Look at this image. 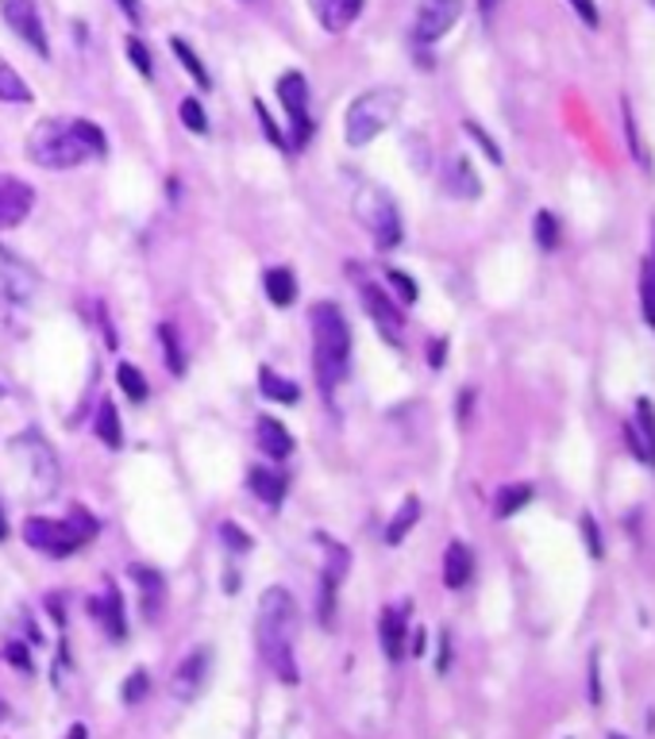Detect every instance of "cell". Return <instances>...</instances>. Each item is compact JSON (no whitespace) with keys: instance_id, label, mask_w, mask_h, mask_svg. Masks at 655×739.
Instances as JSON below:
<instances>
[{"instance_id":"b9f144b4","label":"cell","mask_w":655,"mask_h":739,"mask_svg":"<svg viewBox=\"0 0 655 739\" xmlns=\"http://www.w3.org/2000/svg\"><path fill=\"white\" fill-rule=\"evenodd\" d=\"M385 277L393 282V289H397V297H402L405 305H413L420 297V289H417V282H413L405 270H385Z\"/></svg>"},{"instance_id":"7a4b0ae2","label":"cell","mask_w":655,"mask_h":739,"mask_svg":"<svg viewBox=\"0 0 655 739\" xmlns=\"http://www.w3.org/2000/svg\"><path fill=\"white\" fill-rule=\"evenodd\" d=\"M297 624H301V612L286 585H271L266 594L259 597V612H254V643H259L262 663L271 667V675L286 686L301 682V670H297Z\"/></svg>"},{"instance_id":"484cf974","label":"cell","mask_w":655,"mask_h":739,"mask_svg":"<svg viewBox=\"0 0 655 739\" xmlns=\"http://www.w3.org/2000/svg\"><path fill=\"white\" fill-rule=\"evenodd\" d=\"M93 436H97L108 451H120L123 448L120 408H116L112 401H100V405H97V416H93Z\"/></svg>"},{"instance_id":"4dcf8cb0","label":"cell","mask_w":655,"mask_h":739,"mask_svg":"<svg viewBox=\"0 0 655 739\" xmlns=\"http://www.w3.org/2000/svg\"><path fill=\"white\" fill-rule=\"evenodd\" d=\"M170 50H174V58H178L181 65H186L189 73H193V82L201 85V90H213V73L205 70V62H201V55H196L193 47H189L181 35H170Z\"/></svg>"},{"instance_id":"d6a6232c","label":"cell","mask_w":655,"mask_h":739,"mask_svg":"<svg viewBox=\"0 0 655 739\" xmlns=\"http://www.w3.org/2000/svg\"><path fill=\"white\" fill-rule=\"evenodd\" d=\"M158 339H163V355L166 366H170V374H186V355H181V339L174 332V324H158Z\"/></svg>"},{"instance_id":"83f0119b","label":"cell","mask_w":655,"mask_h":739,"mask_svg":"<svg viewBox=\"0 0 655 739\" xmlns=\"http://www.w3.org/2000/svg\"><path fill=\"white\" fill-rule=\"evenodd\" d=\"M0 100H4V105H32L35 100L27 82L12 70V62L4 55H0Z\"/></svg>"},{"instance_id":"74e56055","label":"cell","mask_w":655,"mask_h":739,"mask_svg":"<svg viewBox=\"0 0 655 739\" xmlns=\"http://www.w3.org/2000/svg\"><path fill=\"white\" fill-rule=\"evenodd\" d=\"M536 243L544 251H556L559 247V219L551 212H536Z\"/></svg>"},{"instance_id":"681fc988","label":"cell","mask_w":655,"mask_h":739,"mask_svg":"<svg viewBox=\"0 0 655 739\" xmlns=\"http://www.w3.org/2000/svg\"><path fill=\"white\" fill-rule=\"evenodd\" d=\"M443 355H448V343H443V339H432V343H428V362H432V366H443Z\"/></svg>"},{"instance_id":"5b68a950","label":"cell","mask_w":655,"mask_h":739,"mask_svg":"<svg viewBox=\"0 0 655 739\" xmlns=\"http://www.w3.org/2000/svg\"><path fill=\"white\" fill-rule=\"evenodd\" d=\"M405 93L397 85H374V90L359 93L344 112V139L347 146H367L402 116Z\"/></svg>"},{"instance_id":"9a60e30c","label":"cell","mask_w":655,"mask_h":739,"mask_svg":"<svg viewBox=\"0 0 655 739\" xmlns=\"http://www.w3.org/2000/svg\"><path fill=\"white\" fill-rule=\"evenodd\" d=\"M35 208V189L16 174H0V228H20Z\"/></svg>"},{"instance_id":"cb8c5ba5","label":"cell","mask_w":655,"mask_h":739,"mask_svg":"<svg viewBox=\"0 0 655 739\" xmlns=\"http://www.w3.org/2000/svg\"><path fill=\"white\" fill-rule=\"evenodd\" d=\"M262 289H266V301L274 305V309H289V305L297 301V274L289 266H271L266 274H262Z\"/></svg>"},{"instance_id":"6da1fadb","label":"cell","mask_w":655,"mask_h":739,"mask_svg":"<svg viewBox=\"0 0 655 739\" xmlns=\"http://www.w3.org/2000/svg\"><path fill=\"white\" fill-rule=\"evenodd\" d=\"M24 151L39 170H74V166L105 158L108 139L93 120H62V116H50V120L35 123Z\"/></svg>"},{"instance_id":"f907efd6","label":"cell","mask_w":655,"mask_h":739,"mask_svg":"<svg viewBox=\"0 0 655 739\" xmlns=\"http://www.w3.org/2000/svg\"><path fill=\"white\" fill-rule=\"evenodd\" d=\"M448 663H451V635L443 632L440 635V663H436V670L443 675V670H448Z\"/></svg>"},{"instance_id":"ee69618b","label":"cell","mask_w":655,"mask_h":739,"mask_svg":"<svg viewBox=\"0 0 655 739\" xmlns=\"http://www.w3.org/2000/svg\"><path fill=\"white\" fill-rule=\"evenodd\" d=\"M4 658H9V663H12V667H16V670H24V675H32V670H35L32 651H27V643H20V640L4 643Z\"/></svg>"},{"instance_id":"f5cc1de1","label":"cell","mask_w":655,"mask_h":739,"mask_svg":"<svg viewBox=\"0 0 655 739\" xmlns=\"http://www.w3.org/2000/svg\"><path fill=\"white\" fill-rule=\"evenodd\" d=\"M9 539V516H4V501H0V544Z\"/></svg>"},{"instance_id":"e0dca14e","label":"cell","mask_w":655,"mask_h":739,"mask_svg":"<svg viewBox=\"0 0 655 739\" xmlns=\"http://www.w3.org/2000/svg\"><path fill=\"white\" fill-rule=\"evenodd\" d=\"M367 0H309V12L327 35H344L362 16Z\"/></svg>"},{"instance_id":"52a82bcc","label":"cell","mask_w":655,"mask_h":739,"mask_svg":"<svg viewBox=\"0 0 655 739\" xmlns=\"http://www.w3.org/2000/svg\"><path fill=\"white\" fill-rule=\"evenodd\" d=\"M352 208H355V219L362 224V231L374 239V247L393 251V247L402 243V236H405L402 208H397V201H393L382 186H359Z\"/></svg>"},{"instance_id":"9c48e42d","label":"cell","mask_w":655,"mask_h":739,"mask_svg":"<svg viewBox=\"0 0 655 739\" xmlns=\"http://www.w3.org/2000/svg\"><path fill=\"white\" fill-rule=\"evenodd\" d=\"M0 20L12 27V35H16L24 47H32L39 58H50L47 24H43L35 0H0Z\"/></svg>"},{"instance_id":"44dd1931","label":"cell","mask_w":655,"mask_h":739,"mask_svg":"<svg viewBox=\"0 0 655 739\" xmlns=\"http://www.w3.org/2000/svg\"><path fill=\"white\" fill-rule=\"evenodd\" d=\"M254 439H259L262 455L274 458V463H286V458L294 455V436H289L286 424L274 420V416H259V424H254Z\"/></svg>"},{"instance_id":"2e32d148","label":"cell","mask_w":655,"mask_h":739,"mask_svg":"<svg viewBox=\"0 0 655 739\" xmlns=\"http://www.w3.org/2000/svg\"><path fill=\"white\" fill-rule=\"evenodd\" d=\"M90 617L97 620L100 628L108 632V640L120 643L128 640V617H123V594H120V585L108 582L105 585V594H97L90 601Z\"/></svg>"},{"instance_id":"60d3db41","label":"cell","mask_w":655,"mask_h":739,"mask_svg":"<svg viewBox=\"0 0 655 739\" xmlns=\"http://www.w3.org/2000/svg\"><path fill=\"white\" fill-rule=\"evenodd\" d=\"M254 112H259L262 131H266V139H271L274 146H282V151H294V146H289V139H286V131H278V123L271 120V112H266V105H262V100H254Z\"/></svg>"},{"instance_id":"f1b7e54d","label":"cell","mask_w":655,"mask_h":739,"mask_svg":"<svg viewBox=\"0 0 655 739\" xmlns=\"http://www.w3.org/2000/svg\"><path fill=\"white\" fill-rule=\"evenodd\" d=\"M417 521H420V501H417V497H405V504L393 512V521L385 524V544L397 547L405 536H409L413 524H417Z\"/></svg>"},{"instance_id":"8992f818","label":"cell","mask_w":655,"mask_h":739,"mask_svg":"<svg viewBox=\"0 0 655 739\" xmlns=\"http://www.w3.org/2000/svg\"><path fill=\"white\" fill-rule=\"evenodd\" d=\"M9 455L16 458L20 474H24L27 493L43 497V501L58 493V486H62V463H58V451L50 448L39 428H27L20 431V436H12Z\"/></svg>"},{"instance_id":"ac0fdd59","label":"cell","mask_w":655,"mask_h":739,"mask_svg":"<svg viewBox=\"0 0 655 739\" xmlns=\"http://www.w3.org/2000/svg\"><path fill=\"white\" fill-rule=\"evenodd\" d=\"M378 635H382L385 658H390V663H402V658H405V640H409V605H390V609H382Z\"/></svg>"},{"instance_id":"7402d4cb","label":"cell","mask_w":655,"mask_h":739,"mask_svg":"<svg viewBox=\"0 0 655 739\" xmlns=\"http://www.w3.org/2000/svg\"><path fill=\"white\" fill-rule=\"evenodd\" d=\"M443 181H448V193L458 196V201H478V196H483V181H478V174H475V166H471L467 155L451 158Z\"/></svg>"},{"instance_id":"d590c367","label":"cell","mask_w":655,"mask_h":739,"mask_svg":"<svg viewBox=\"0 0 655 739\" xmlns=\"http://www.w3.org/2000/svg\"><path fill=\"white\" fill-rule=\"evenodd\" d=\"M123 50H128V58H131V65L140 70V78H155V62H151V50H147V43L140 39V35H128L123 39Z\"/></svg>"},{"instance_id":"f6af8a7d","label":"cell","mask_w":655,"mask_h":739,"mask_svg":"<svg viewBox=\"0 0 655 739\" xmlns=\"http://www.w3.org/2000/svg\"><path fill=\"white\" fill-rule=\"evenodd\" d=\"M582 536H586V547H590V555H594V559H602V555H606V547H602V536H598V524H594V516H582Z\"/></svg>"},{"instance_id":"7bdbcfd3","label":"cell","mask_w":655,"mask_h":739,"mask_svg":"<svg viewBox=\"0 0 655 739\" xmlns=\"http://www.w3.org/2000/svg\"><path fill=\"white\" fill-rule=\"evenodd\" d=\"M463 131H467V135H471V139H475V143H478V146H483L486 155H490V163H493V166H501V146H498V143H493V139H490V135H486V128H478V123H475V120H467V123H463Z\"/></svg>"},{"instance_id":"d6986e66","label":"cell","mask_w":655,"mask_h":739,"mask_svg":"<svg viewBox=\"0 0 655 739\" xmlns=\"http://www.w3.org/2000/svg\"><path fill=\"white\" fill-rule=\"evenodd\" d=\"M629 448L640 463H647L655 470V408L647 397L636 401V420L629 424Z\"/></svg>"},{"instance_id":"7c38bea8","label":"cell","mask_w":655,"mask_h":739,"mask_svg":"<svg viewBox=\"0 0 655 739\" xmlns=\"http://www.w3.org/2000/svg\"><path fill=\"white\" fill-rule=\"evenodd\" d=\"M359 297H362V309H367V317L374 320V327L382 332V339L390 343V347H402V339H405V317H402V309H397V305L385 297L382 285L362 282L359 285Z\"/></svg>"},{"instance_id":"836d02e7","label":"cell","mask_w":655,"mask_h":739,"mask_svg":"<svg viewBox=\"0 0 655 739\" xmlns=\"http://www.w3.org/2000/svg\"><path fill=\"white\" fill-rule=\"evenodd\" d=\"M178 116H181V123L193 131V135H209V112H205V105H201V97H186V100H181Z\"/></svg>"},{"instance_id":"bcb514c9","label":"cell","mask_w":655,"mask_h":739,"mask_svg":"<svg viewBox=\"0 0 655 739\" xmlns=\"http://www.w3.org/2000/svg\"><path fill=\"white\" fill-rule=\"evenodd\" d=\"M567 4L579 12V20L586 27H602V12H598V4H594V0H567Z\"/></svg>"},{"instance_id":"277c9868","label":"cell","mask_w":655,"mask_h":739,"mask_svg":"<svg viewBox=\"0 0 655 739\" xmlns=\"http://www.w3.org/2000/svg\"><path fill=\"white\" fill-rule=\"evenodd\" d=\"M100 532V521L78 504L70 509V516H27L24 521V544L32 551H43L50 559H70L85 544H93Z\"/></svg>"},{"instance_id":"11a10c76","label":"cell","mask_w":655,"mask_h":739,"mask_svg":"<svg viewBox=\"0 0 655 739\" xmlns=\"http://www.w3.org/2000/svg\"><path fill=\"white\" fill-rule=\"evenodd\" d=\"M70 739H85V728H82V724H74V728H70Z\"/></svg>"},{"instance_id":"4316f807","label":"cell","mask_w":655,"mask_h":739,"mask_svg":"<svg viewBox=\"0 0 655 739\" xmlns=\"http://www.w3.org/2000/svg\"><path fill=\"white\" fill-rule=\"evenodd\" d=\"M259 390H262V397L274 401V405H297V401H301V385L274 374L271 366H262L259 370Z\"/></svg>"},{"instance_id":"603a6c76","label":"cell","mask_w":655,"mask_h":739,"mask_svg":"<svg viewBox=\"0 0 655 739\" xmlns=\"http://www.w3.org/2000/svg\"><path fill=\"white\" fill-rule=\"evenodd\" d=\"M475 577V555H471L467 544H448V551H443V585L448 589H463V585Z\"/></svg>"},{"instance_id":"9f6ffc18","label":"cell","mask_w":655,"mask_h":739,"mask_svg":"<svg viewBox=\"0 0 655 739\" xmlns=\"http://www.w3.org/2000/svg\"><path fill=\"white\" fill-rule=\"evenodd\" d=\"M4 397H9V385H4V382H0V401H4Z\"/></svg>"},{"instance_id":"5bb4252c","label":"cell","mask_w":655,"mask_h":739,"mask_svg":"<svg viewBox=\"0 0 655 739\" xmlns=\"http://www.w3.org/2000/svg\"><path fill=\"white\" fill-rule=\"evenodd\" d=\"M209 675H213V647H196L189 651L186 658L178 663L170 678V693L178 701H193L201 698V690L209 686Z\"/></svg>"},{"instance_id":"1f68e13d","label":"cell","mask_w":655,"mask_h":739,"mask_svg":"<svg viewBox=\"0 0 655 739\" xmlns=\"http://www.w3.org/2000/svg\"><path fill=\"white\" fill-rule=\"evenodd\" d=\"M528 501H533V486H528V481L505 486L498 493V504H493V516H498V521H509V516H513V512H521Z\"/></svg>"},{"instance_id":"30bf717a","label":"cell","mask_w":655,"mask_h":739,"mask_svg":"<svg viewBox=\"0 0 655 739\" xmlns=\"http://www.w3.org/2000/svg\"><path fill=\"white\" fill-rule=\"evenodd\" d=\"M320 544L327 547V562L324 570H320V605H317V617L324 628L336 624V597H340V585H344L347 577V562H352V555H347V547H340L336 539L320 536Z\"/></svg>"},{"instance_id":"4fadbf2b","label":"cell","mask_w":655,"mask_h":739,"mask_svg":"<svg viewBox=\"0 0 655 739\" xmlns=\"http://www.w3.org/2000/svg\"><path fill=\"white\" fill-rule=\"evenodd\" d=\"M39 289V274L20 259L16 251L0 243V301L4 305H27Z\"/></svg>"},{"instance_id":"ba28073f","label":"cell","mask_w":655,"mask_h":739,"mask_svg":"<svg viewBox=\"0 0 655 739\" xmlns=\"http://www.w3.org/2000/svg\"><path fill=\"white\" fill-rule=\"evenodd\" d=\"M278 100L282 108H286L289 116V131H294V151H301V146H309L312 131H317V123H312L309 116V82H305L301 70H286L278 78Z\"/></svg>"},{"instance_id":"8fae6325","label":"cell","mask_w":655,"mask_h":739,"mask_svg":"<svg viewBox=\"0 0 655 739\" xmlns=\"http://www.w3.org/2000/svg\"><path fill=\"white\" fill-rule=\"evenodd\" d=\"M458 16H463V0H420L417 20H413V39L420 47H432L458 24Z\"/></svg>"},{"instance_id":"c3c4849f","label":"cell","mask_w":655,"mask_h":739,"mask_svg":"<svg viewBox=\"0 0 655 739\" xmlns=\"http://www.w3.org/2000/svg\"><path fill=\"white\" fill-rule=\"evenodd\" d=\"M123 9V16L131 20V24H143V9H140V0H116Z\"/></svg>"},{"instance_id":"ab89813d","label":"cell","mask_w":655,"mask_h":739,"mask_svg":"<svg viewBox=\"0 0 655 739\" xmlns=\"http://www.w3.org/2000/svg\"><path fill=\"white\" fill-rule=\"evenodd\" d=\"M624 131H629V146H632V155H636V163L644 166V170H652V158H647L644 143H640V128H636V120H632L629 105H624Z\"/></svg>"},{"instance_id":"db71d44e","label":"cell","mask_w":655,"mask_h":739,"mask_svg":"<svg viewBox=\"0 0 655 739\" xmlns=\"http://www.w3.org/2000/svg\"><path fill=\"white\" fill-rule=\"evenodd\" d=\"M493 9H498V0H478V12H483L486 20L493 16Z\"/></svg>"},{"instance_id":"f35d334b","label":"cell","mask_w":655,"mask_h":739,"mask_svg":"<svg viewBox=\"0 0 655 739\" xmlns=\"http://www.w3.org/2000/svg\"><path fill=\"white\" fill-rule=\"evenodd\" d=\"M147 690H151V678H147V670H135V675L123 682V690H120V698H123V705H140L143 698H147Z\"/></svg>"},{"instance_id":"7dc6e473","label":"cell","mask_w":655,"mask_h":739,"mask_svg":"<svg viewBox=\"0 0 655 739\" xmlns=\"http://www.w3.org/2000/svg\"><path fill=\"white\" fill-rule=\"evenodd\" d=\"M590 701L602 705V686H598V658H590Z\"/></svg>"},{"instance_id":"816d5d0a","label":"cell","mask_w":655,"mask_h":739,"mask_svg":"<svg viewBox=\"0 0 655 739\" xmlns=\"http://www.w3.org/2000/svg\"><path fill=\"white\" fill-rule=\"evenodd\" d=\"M413 655H425V632H413Z\"/></svg>"},{"instance_id":"3957f363","label":"cell","mask_w":655,"mask_h":739,"mask_svg":"<svg viewBox=\"0 0 655 739\" xmlns=\"http://www.w3.org/2000/svg\"><path fill=\"white\" fill-rule=\"evenodd\" d=\"M312 327V370H317L320 393L332 401V390L352 370V327L336 301H317L309 312Z\"/></svg>"},{"instance_id":"d4e9b609","label":"cell","mask_w":655,"mask_h":739,"mask_svg":"<svg viewBox=\"0 0 655 739\" xmlns=\"http://www.w3.org/2000/svg\"><path fill=\"white\" fill-rule=\"evenodd\" d=\"M131 577H135V585H140L143 617L155 620L158 612H163V601H166V577L158 574V570H151V567H135V570H131Z\"/></svg>"},{"instance_id":"e575fe53","label":"cell","mask_w":655,"mask_h":739,"mask_svg":"<svg viewBox=\"0 0 655 739\" xmlns=\"http://www.w3.org/2000/svg\"><path fill=\"white\" fill-rule=\"evenodd\" d=\"M640 305H644V320L655 327V254L640 270Z\"/></svg>"},{"instance_id":"ffe728a7","label":"cell","mask_w":655,"mask_h":739,"mask_svg":"<svg viewBox=\"0 0 655 739\" xmlns=\"http://www.w3.org/2000/svg\"><path fill=\"white\" fill-rule=\"evenodd\" d=\"M247 489H251L266 509H278V504L286 501L289 478L282 470H274V466H247Z\"/></svg>"},{"instance_id":"f546056e","label":"cell","mask_w":655,"mask_h":739,"mask_svg":"<svg viewBox=\"0 0 655 739\" xmlns=\"http://www.w3.org/2000/svg\"><path fill=\"white\" fill-rule=\"evenodd\" d=\"M116 385H120L123 397H128L131 405H143V401L151 397L147 378H143L140 366H131V362H120V366H116Z\"/></svg>"},{"instance_id":"8d00e7d4","label":"cell","mask_w":655,"mask_h":739,"mask_svg":"<svg viewBox=\"0 0 655 739\" xmlns=\"http://www.w3.org/2000/svg\"><path fill=\"white\" fill-rule=\"evenodd\" d=\"M216 532H221V544L228 547L231 555H247V551H251V547H254V539L247 536V532L239 528L236 521H224V524H221V528H216Z\"/></svg>"}]
</instances>
